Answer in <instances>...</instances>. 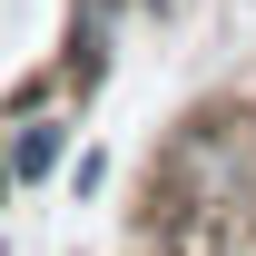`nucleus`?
I'll list each match as a JSON object with an SVG mask.
<instances>
[{"label":"nucleus","instance_id":"obj_1","mask_svg":"<svg viewBox=\"0 0 256 256\" xmlns=\"http://www.w3.org/2000/svg\"><path fill=\"white\" fill-rule=\"evenodd\" d=\"M256 207V118L246 108H197L178 118L158 158V217H197V226H236Z\"/></svg>","mask_w":256,"mask_h":256},{"label":"nucleus","instance_id":"obj_2","mask_svg":"<svg viewBox=\"0 0 256 256\" xmlns=\"http://www.w3.org/2000/svg\"><path fill=\"white\" fill-rule=\"evenodd\" d=\"M0 158H10V188H50V178L69 168V118H60V108H30V118H10Z\"/></svg>","mask_w":256,"mask_h":256},{"label":"nucleus","instance_id":"obj_3","mask_svg":"<svg viewBox=\"0 0 256 256\" xmlns=\"http://www.w3.org/2000/svg\"><path fill=\"white\" fill-rule=\"evenodd\" d=\"M207 256H256V246H246V236H236V226H226V236H217V246H207Z\"/></svg>","mask_w":256,"mask_h":256},{"label":"nucleus","instance_id":"obj_4","mask_svg":"<svg viewBox=\"0 0 256 256\" xmlns=\"http://www.w3.org/2000/svg\"><path fill=\"white\" fill-rule=\"evenodd\" d=\"M0 197H10V158H0Z\"/></svg>","mask_w":256,"mask_h":256}]
</instances>
